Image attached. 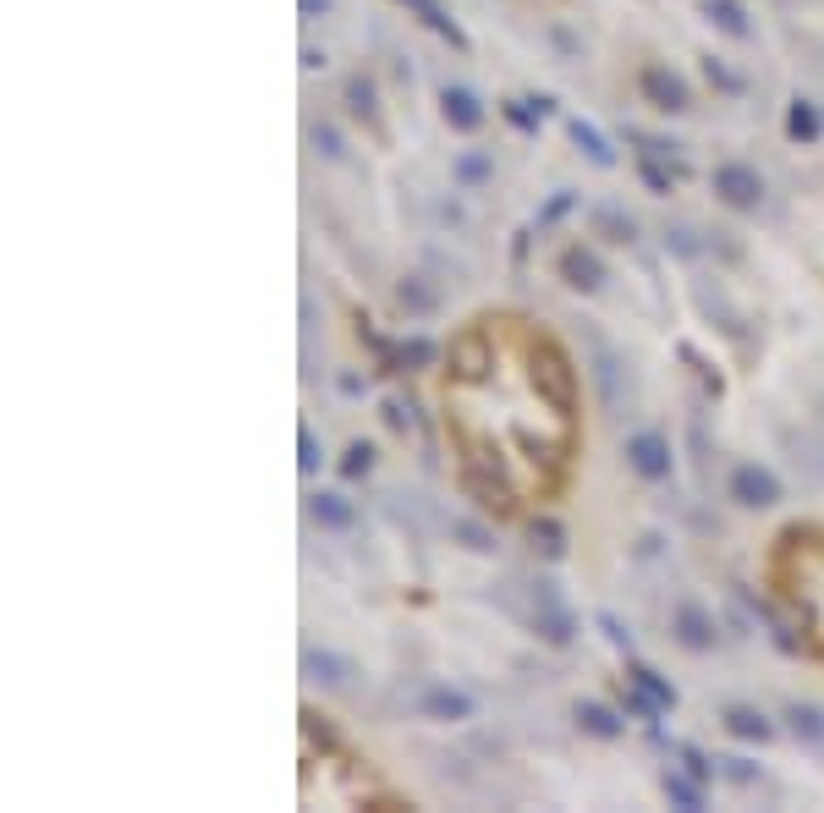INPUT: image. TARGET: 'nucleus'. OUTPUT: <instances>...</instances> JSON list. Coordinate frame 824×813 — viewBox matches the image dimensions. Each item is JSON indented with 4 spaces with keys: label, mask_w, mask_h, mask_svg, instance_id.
Masks as SVG:
<instances>
[{
    "label": "nucleus",
    "mask_w": 824,
    "mask_h": 813,
    "mask_svg": "<svg viewBox=\"0 0 824 813\" xmlns=\"http://www.w3.org/2000/svg\"><path fill=\"white\" fill-rule=\"evenodd\" d=\"M572 144H577V149H583V154H588L594 165H605V171L616 165V149H610V144H605V138H599V133L588 127V122H572Z\"/></svg>",
    "instance_id": "21"
},
{
    "label": "nucleus",
    "mask_w": 824,
    "mask_h": 813,
    "mask_svg": "<svg viewBox=\"0 0 824 813\" xmlns=\"http://www.w3.org/2000/svg\"><path fill=\"white\" fill-rule=\"evenodd\" d=\"M714 193L731 209H758L764 204V176L753 165H742V160H725V165H714Z\"/></svg>",
    "instance_id": "3"
},
{
    "label": "nucleus",
    "mask_w": 824,
    "mask_h": 813,
    "mask_svg": "<svg viewBox=\"0 0 824 813\" xmlns=\"http://www.w3.org/2000/svg\"><path fill=\"white\" fill-rule=\"evenodd\" d=\"M627 462H632V473H638V479H649V484L671 479V446H665L654 430H643V435H632V440H627Z\"/></svg>",
    "instance_id": "7"
},
{
    "label": "nucleus",
    "mask_w": 824,
    "mask_h": 813,
    "mask_svg": "<svg viewBox=\"0 0 824 813\" xmlns=\"http://www.w3.org/2000/svg\"><path fill=\"white\" fill-rule=\"evenodd\" d=\"M539 632H545L550 643H566V638H572V616L561 610V599H556L550 583H539Z\"/></svg>",
    "instance_id": "14"
},
{
    "label": "nucleus",
    "mask_w": 824,
    "mask_h": 813,
    "mask_svg": "<svg viewBox=\"0 0 824 813\" xmlns=\"http://www.w3.org/2000/svg\"><path fill=\"white\" fill-rule=\"evenodd\" d=\"M676 758H682V769H687V775H698V780H709V775L720 769V764H709L698 747H676Z\"/></svg>",
    "instance_id": "33"
},
{
    "label": "nucleus",
    "mask_w": 824,
    "mask_h": 813,
    "mask_svg": "<svg viewBox=\"0 0 824 813\" xmlns=\"http://www.w3.org/2000/svg\"><path fill=\"white\" fill-rule=\"evenodd\" d=\"M703 12H709V23H714L720 34H731V39H747V34H753L742 0H703Z\"/></svg>",
    "instance_id": "16"
},
{
    "label": "nucleus",
    "mask_w": 824,
    "mask_h": 813,
    "mask_svg": "<svg viewBox=\"0 0 824 813\" xmlns=\"http://www.w3.org/2000/svg\"><path fill=\"white\" fill-rule=\"evenodd\" d=\"M368 468H374V446L352 440V446H346V457H341V479H363Z\"/></svg>",
    "instance_id": "26"
},
{
    "label": "nucleus",
    "mask_w": 824,
    "mask_h": 813,
    "mask_svg": "<svg viewBox=\"0 0 824 813\" xmlns=\"http://www.w3.org/2000/svg\"><path fill=\"white\" fill-rule=\"evenodd\" d=\"M594 226H599L610 242H632V231H638V226H632L621 209H599V215H594Z\"/></svg>",
    "instance_id": "25"
},
{
    "label": "nucleus",
    "mask_w": 824,
    "mask_h": 813,
    "mask_svg": "<svg viewBox=\"0 0 824 813\" xmlns=\"http://www.w3.org/2000/svg\"><path fill=\"white\" fill-rule=\"evenodd\" d=\"M319 462H324V451L313 446V430L302 424V430H297V468H302V473H319Z\"/></svg>",
    "instance_id": "30"
},
{
    "label": "nucleus",
    "mask_w": 824,
    "mask_h": 813,
    "mask_svg": "<svg viewBox=\"0 0 824 813\" xmlns=\"http://www.w3.org/2000/svg\"><path fill=\"white\" fill-rule=\"evenodd\" d=\"M396 297H401V308H412V313H430V308H435V291H430V286H419V280H401V286H396Z\"/></svg>",
    "instance_id": "27"
},
{
    "label": "nucleus",
    "mask_w": 824,
    "mask_h": 813,
    "mask_svg": "<svg viewBox=\"0 0 824 813\" xmlns=\"http://www.w3.org/2000/svg\"><path fill=\"white\" fill-rule=\"evenodd\" d=\"M528 357H534V385L539 396L556 406V413H577V374H572V357L550 341V335H534L528 341Z\"/></svg>",
    "instance_id": "1"
},
{
    "label": "nucleus",
    "mask_w": 824,
    "mask_h": 813,
    "mask_svg": "<svg viewBox=\"0 0 824 813\" xmlns=\"http://www.w3.org/2000/svg\"><path fill=\"white\" fill-rule=\"evenodd\" d=\"M638 89H643V100H649L654 111H665V116H682V111L693 105L687 83H682L676 72H665V67H643V72H638Z\"/></svg>",
    "instance_id": "5"
},
{
    "label": "nucleus",
    "mask_w": 824,
    "mask_h": 813,
    "mask_svg": "<svg viewBox=\"0 0 824 813\" xmlns=\"http://www.w3.org/2000/svg\"><path fill=\"white\" fill-rule=\"evenodd\" d=\"M599 627H605V638H610L616 649H627V643H632V638L621 632V621H616V616H599Z\"/></svg>",
    "instance_id": "38"
},
{
    "label": "nucleus",
    "mask_w": 824,
    "mask_h": 813,
    "mask_svg": "<svg viewBox=\"0 0 824 813\" xmlns=\"http://www.w3.org/2000/svg\"><path fill=\"white\" fill-rule=\"evenodd\" d=\"M572 714H577V725H583L588 736H599V742H616V736L627 731V725H621V714H616L610 703H594V698H583Z\"/></svg>",
    "instance_id": "13"
},
{
    "label": "nucleus",
    "mask_w": 824,
    "mask_h": 813,
    "mask_svg": "<svg viewBox=\"0 0 824 813\" xmlns=\"http://www.w3.org/2000/svg\"><path fill=\"white\" fill-rule=\"evenodd\" d=\"M556 270H561V280H566L572 291H599V280H605V264H599L588 248H566Z\"/></svg>",
    "instance_id": "11"
},
{
    "label": "nucleus",
    "mask_w": 824,
    "mask_h": 813,
    "mask_svg": "<svg viewBox=\"0 0 824 813\" xmlns=\"http://www.w3.org/2000/svg\"><path fill=\"white\" fill-rule=\"evenodd\" d=\"M308 512H313V523H319V528H330V534H346V528L357 523L352 501H346V495H330V490H319V495L308 501Z\"/></svg>",
    "instance_id": "12"
},
{
    "label": "nucleus",
    "mask_w": 824,
    "mask_h": 813,
    "mask_svg": "<svg viewBox=\"0 0 824 813\" xmlns=\"http://www.w3.org/2000/svg\"><path fill=\"white\" fill-rule=\"evenodd\" d=\"M671 632H676V643L682 649H693V654H709L714 649V616L703 610V605H693V599H682L676 605V616H671Z\"/></svg>",
    "instance_id": "6"
},
{
    "label": "nucleus",
    "mask_w": 824,
    "mask_h": 813,
    "mask_svg": "<svg viewBox=\"0 0 824 813\" xmlns=\"http://www.w3.org/2000/svg\"><path fill=\"white\" fill-rule=\"evenodd\" d=\"M638 176H643V187H649V193H671V171H665V165H654V154H643V160H638Z\"/></svg>",
    "instance_id": "31"
},
{
    "label": "nucleus",
    "mask_w": 824,
    "mask_h": 813,
    "mask_svg": "<svg viewBox=\"0 0 824 813\" xmlns=\"http://www.w3.org/2000/svg\"><path fill=\"white\" fill-rule=\"evenodd\" d=\"M720 725H725L736 742H769V736H775V720H769L764 709H753V703H725Z\"/></svg>",
    "instance_id": "10"
},
{
    "label": "nucleus",
    "mask_w": 824,
    "mask_h": 813,
    "mask_svg": "<svg viewBox=\"0 0 824 813\" xmlns=\"http://www.w3.org/2000/svg\"><path fill=\"white\" fill-rule=\"evenodd\" d=\"M627 682H632V687H638L643 698H654L660 709H671V703H676V687H671V682H660V676H654L649 665H632V671H627Z\"/></svg>",
    "instance_id": "22"
},
{
    "label": "nucleus",
    "mask_w": 824,
    "mask_h": 813,
    "mask_svg": "<svg viewBox=\"0 0 824 813\" xmlns=\"http://www.w3.org/2000/svg\"><path fill=\"white\" fill-rule=\"evenodd\" d=\"M297 7H302V18H319V12L330 7V0H297Z\"/></svg>",
    "instance_id": "39"
},
{
    "label": "nucleus",
    "mask_w": 824,
    "mask_h": 813,
    "mask_svg": "<svg viewBox=\"0 0 824 813\" xmlns=\"http://www.w3.org/2000/svg\"><path fill=\"white\" fill-rule=\"evenodd\" d=\"M731 501L747 506V512H764V506L780 501V479H775L769 468H758V462H742V468L731 473Z\"/></svg>",
    "instance_id": "4"
},
{
    "label": "nucleus",
    "mask_w": 824,
    "mask_h": 813,
    "mask_svg": "<svg viewBox=\"0 0 824 813\" xmlns=\"http://www.w3.org/2000/svg\"><path fill=\"white\" fill-rule=\"evenodd\" d=\"M490 319H479L473 330H462L451 346H446V374H451V385H479L490 368H495V352H490V330H484Z\"/></svg>",
    "instance_id": "2"
},
{
    "label": "nucleus",
    "mask_w": 824,
    "mask_h": 813,
    "mask_svg": "<svg viewBox=\"0 0 824 813\" xmlns=\"http://www.w3.org/2000/svg\"><path fill=\"white\" fill-rule=\"evenodd\" d=\"M451 171H457V182H468V187H479V182L490 176V154H462V160H457Z\"/></svg>",
    "instance_id": "29"
},
{
    "label": "nucleus",
    "mask_w": 824,
    "mask_h": 813,
    "mask_svg": "<svg viewBox=\"0 0 824 813\" xmlns=\"http://www.w3.org/2000/svg\"><path fill=\"white\" fill-rule=\"evenodd\" d=\"M313 144H319V149H324L330 160L341 154V138H335V127H313Z\"/></svg>",
    "instance_id": "36"
},
{
    "label": "nucleus",
    "mask_w": 824,
    "mask_h": 813,
    "mask_svg": "<svg viewBox=\"0 0 824 813\" xmlns=\"http://www.w3.org/2000/svg\"><path fill=\"white\" fill-rule=\"evenodd\" d=\"M539 116H550V100H506V122H512V127L534 133Z\"/></svg>",
    "instance_id": "23"
},
{
    "label": "nucleus",
    "mask_w": 824,
    "mask_h": 813,
    "mask_svg": "<svg viewBox=\"0 0 824 813\" xmlns=\"http://www.w3.org/2000/svg\"><path fill=\"white\" fill-rule=\"evenodd\" d=\"M407 7L419 12V18H424V23H430V28L440 34V39H451L457 50H468V34H462V28H457V23L446 18V7H440V0H407Z\"/></svg>",
    "instance_id": "18"
},
{
    "label": "nucleus",
    "mask_w": 824,
    "mask_h": 813,
    "mask_svg": "<svg viewBox=\"0 0 824 813\" xmlns=\"http://www.w3.org/2000/svg\"><path fill=\"white\" fill-rule=\"evenodd\" d=\"M419 714L424 720H440V725H457V720H473V698L457 692V687H430L419 698Z\"/></svg>",
    "instance_id": "9"
},
{
    "label": "nucleus",
    "mask_w": 824,
    "mask_h": 813,
    "mask_svg": "<svg viewBox=\"0 0 824 813\" xmlns=\"http://www.w3.org/2000/svg\"><path fill=\"white\" fill-rule=\"evenodd\" d=\"M714 764H720V775L736 780V786H753V780H758V769H753L747 758H714Z\"/></svg>",
    "instance_id": "34"
},
{
    "label": "nucleus",
    "mask_w": 824,
    "mask_h": 813,
    "mask_svg": "<svg viewBox=\"0 0 824 813\" xmlns=\"http://www.w3.org/2000/svg\"><path fill=\"white\" fill-rule=\"evenodd\" d=\"M566 209H572V193H566V187H561V193H556V198H550V204H545V209H539V226H556V220H561V215H566Z\"/></svg>",
    "instance_id": "35"
},
{
    "label": "nucleus",
    "mask_w": 824,
    "mask_h": 813,
    "mask_svg": "<svg viewBox=\"0 0 824 813\" xmlns=\"http://www.w3.org/2000/svg\"><path fill=\"white\" fill-rule=\"evenodd\" d=\"M302 665H308L319 682H330V687H341V682H346V665H341V660H330V654H302Z\"/></svg>",
    "instance_id": "28"
},
{
    "label": "nucleus",
    "mask_w": 824,
    "mask_h": 813,
    "mask_svg": "<svg viewBox=\"0 0 824 813\" xmlns=\"http://www.w3.org/2000/svg\"><path fill=\"white\" fill-rule=\"evenodd\" d=\"M346 105H352V116H363V122L379 133V100H374V83H368V78H346Z\"/></svg>",
    "instance_id": "20"
},
{
    "label": "nucleus",
    "mask_w": 824,
    "mask_h": 813,
    "mask_svg": "<svg viewBox=\"0 0 824 813\" xmlns=\"http://www.w3.org/2000/svg\"><path fill=\"white\" fill-rule=\"evenodd\" d=\"M786 725H791V736H802V742H824V709H819V703H791V709H786Z\"/></svg>",
    "instance_id": "19"
},
{
    "label": "nucleus",
    "mask_w": 824,
    "mask_h": 813,
    "mask_svg": "<svg viewBox=\"0 0 824 813\" xmlns=\"http://www.w3.org/2000/svg\"><path fill=\"white\" fill-rule=\"evenodd\" d=\"M660 786H665V797H671L682 813H698V808H703V780H698V775H687V769H665V775H660Z\"/></svg>",
    "instance_id": "15"
},
{
    "label": "nucleus",
    "mask_w": 824,
    "mask_h": 813,
    "mask_svg": "<svg viewBox=\"0 0 824 813\" xmlns=\"http://www.w3.org/2000/svg\"><path fill=\"white\" fill-rule=\"evenodd\" d=\"M786 133H791L797 144H813V138L824 133L819 105H813V100H791V105H786Z\"/></svg>",
    "instance_id": "17"
},
{
    "label": "nucleus",
    "mask_w": 824,
    "mask_h": 813,
    "mask_svg": "<svg viewBox=\"0 0 824 813\" xmlns=\"http://www.w3.org/2000/svg\"><path fill=\"white\" fill-rule=\"evenodd\" d=\"M703 72H709V83H714V89H725V94H742V78H736L725 61H703Z\"/></svg>",
    "instance_id": "32"
},
{
    "label": "nucleus",
    "mask_w": 824,
    "mask_h": 813,
    "mask_svg": "<svg viewBox=\"0 0 824 813\" xmlns=\"http://www.w3.org/2000/svg\"><path fill=\"white\" fill-rule=\"evenodd\" d=\"M528 539L556 561V556H566V534H561V523H550V517H539V523H528Z\"/></svg>",
    "instance_id": "24"
},
{
    "label": "nucleus",
    "mask_w": 824,
    "mask_h": 813,
    "mask_svg": "<svg viewBox=\"0 0 824 813\" xmlns=\"http://www.w3.org/2000/svg\"><path fill=\"white\" fill-rule=\"evenodd\" d=\"M457 534H462V539H468V545H473V550H490V534H484V528H479V523H462V528H457Z\"/></svg>",
    "instance_id": "37"
},
{
    "label": "nucleus",
    "mask_w": 824,
    "mask_h": 813,
    "mask_svg": "<svg viewBox=\"0 0 824 813\" xmlns=\"http://www.w3.org/2000/svg\"><path fill=\"white\" fill-rule=\"evenodd\" d=\"M440 116H446L457 133H479V127H484V105H479V94H473V89H457V83H446V89H440Z\"/></svg>",
    "instance_id": "8"
}]
</instances>
